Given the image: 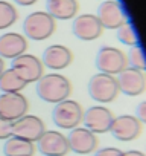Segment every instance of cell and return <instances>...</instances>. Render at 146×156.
<instances>
[{
    "label": "cell",
    "instance_id": "cell-13",
    "mask_svg": "<svg viewBox=\"0 0 146 156\" xmlns=\"http://www.w3.org/2000/svg\"><path fill=\"white\" fill-rule=\"evenodd\" d=\"M73 35L84 41H93L102 35V25L95 14H82L73 20Z\"/></svg>",
    "mask_w": 146,
    "mask_h": 156
},
{
    "label": "cell",
    "instance_id": "cell-3",
    "mask_svg": "<svg viewBox=\"0 0 146 156\" xmlns=\"http://www.w3.org/2000/svg\"><path fill=\"white\" fill-rule=\"evenodd\" d=\"M82 115H84V110L81 104L78 101L67 98L55 104L53 112H52V119L59 129L71 130L82 122Z\"/></svg>",
    "mask_w": 146,
    "mask_h": 156
},
{
    "label": "cell",
    "instance_id": "cell-27",
    "mask_svg": "<svg viewBox=\"0 0 146 156\" xmlns=\"http://www.w3.org/2000/svg\"><path fill=\"white\" fill-rule=\"evenodd\" d=\"M14 2L18 3V5H22V6H31V5L37 3L38 0H14Z\"/></svg>",
    "mask_w": 146,
    "mask_h": 156
},
{
    "label": "cell",
    "instance_id": "cell-11",
    "mask_svg": "<svg viewBox=\"0 0 146 156\" xmlns=\"http://www.w3.org/2000/svg\"><path fill=\"white\" fill-rule=\"evenodd\" d=\"M44 132L46 126L43 119L35 115H25L12 122V136H18L31 142H37Z\"/></svg>",
    "mask_w": 146,
    "mask_h": 156
},
{
    "label": "cell",
    "instance_id": "cell-7",
    "mask_svg": "<svg viewBox=\"0 0 146 156\" xmlns=\"http://www.w3.org/2000/svg\"><path fill=\"white\" fill-rule=\"evenodd\" d=\"M67 138L68 150L78 154H91L98 150L99 139L98 136L85 127H75L71 129Z\"/></svg>",
    "mask_w": 146,
    "mask_h": 156
},
{
    "label": "cell",
    "instance_id": "cell-17",
    "mask_svg": "<svg viewBox=\"0 0 146 156\" xmlns=\"http://www.w3.org/2000/svg\"><path fill=\"white\" fill-rule=\"evenodd\" d=\"M28 49V40L25 35L17 32H6L0 35V57L5 58H17L25 54Z\"/></svg>",
    "mask_w": 146,
    "mask_h": 156
},
{
    "label": "cell",
    "instance_id": "cell-15",
    "mask_svg": "<svg viewBox=\"0 0 146 156\" xmlns=\"http://www.w3.org/2000/svg\"><path fill=\"white\" fill-rule=\"evenodd\" d=\"M29 103L25 95L18 94H2L0 95V115L15 121L25 115H28Z\"/></svg>",
    "mask_w": 146,
    "mask_h": 156
},
{
    "label": "cell",
    "instance_id": "cell-20",
    "mask_svg": "<svg viewBox=\"0 0 146 156\" xmlns=\"http://www.w3.org/2000/svg\"><path fill=\"white\" fill-rule=\"evenodd\" d=\"M28 83L12 70V69H5L3 73L0 75V90L3 94H18L22 92Z\"/></svg>",
    "mask_w": 146,
    "mask_h": 156
},
{
    "label": "cell",
    "instance_id": "cell-10",
    "mask_svg": "<svg viewBox=\"0 0 146 156\" xmlns=\"http://www.w3.org/2000/svg\"><path fill=\"white\" fill-rule=\"evenodd\" d=\"M96 17L99 19L102 28L107 29H117L128 22V16L117 0H105L104 3H101Z\"/></svg>",
    "mask_w": 146,
    "mask_h": 156
},
{
    "label": "cell",
    "instance_id": "cell-22",
    "mask_svg": "<svg viewBox=\"0 0 146 156\" xmlns=\"http://www.w3.org/2000/svg\"><path fill=\"white\" fill-rule=\"evenodd\" d=\"M126 60H128V64L134 69H138V70H146V57H144V52L143 49L135 44V46H131L129 48V52L126 55Z\"/></svg>",
    "mask_w": 146,
    "mask_h": 156
},
{
    "label": "cell",
    "instance_id": "cell-1",
    "mask_svg": "<svg viewBox=\"0 0 146 156\" xmlns=\"http://www.w3.org/2000/svg\"><path fill=\"white\" fill-rule=\"evenodd\" d=\"M71 94V84L61 73H47L37 81V95L52 104H58L68 98Z\"/></svg>",
    "mask_w": 146,
    "mask_h": 156
},
{
    "label": "cell",
    "instance_id": "cell-12",
    "mask_svg": "<svg viewBox=\"0 0 146 156\" xmlns=\"http://www.w3.org/2000/svg\"><path fill=\"white\" fill-rule=\"evenodd\" d=\"M110 133L117 141L129 142V141H134L140 136L141 122L132 115H120V116L113 119Z\"/></svg>",
    "mask_w": 146,
    "mask_h": 156
},
{
    "label": "cell",
    "instance_id": "cell-19",
    "mask_svg": "<svg viewBox=\"0 0 146 156\" xmlns=\"http://www.w3.org/2000/svg\"><path fill=\"white\" fill-rule=\"evenodd\" d=\"M5 156H34L35 145L31 141H26L18 136H9L3 145Z\"/></svg>",
    "mask_w": 146,
    "mask_h": 156
},
{
    "label": "cell",
    "instance_id": "cell-21",
    "mask_svg": "<svg viewBox=\"0 0 146 156\" xmlns=\"http://www.w3.org/2000/svg\"><path fill=\"white\" fill-rule=\"evenodd\" d=\"M17 19H18V12L14 8V5L0 0V31L12 26L17 22Z\"/></svg>",
    "mask_w": 146,
    "mask_h": 156
},
{
    "label": "cell",
    "instance_id": "cell-8",
    "mask_svg": "<svg viewBox=\"0 0 146 156\" xmlns=\"http://www.w3.org/2000/svg\"><path fill=\"white\" fill-rule=\"evenodd\" d=\"M117 87L126 97H138L146 90V75L134 67H126L122 70L117 78Z\"/></svg>",
    "mask_w": 146,
    "mask_h": 156
},
{
    "label": "cell",
    "instance_id": "cell-2",
    "mask_svg": "<svg viewBox=\"0 0 146 156\" xmlns=\"http://www.w3.org/2000/svg\"><path fill=\"white\" fill-rule=\"evenodd\" d=\"M55 29H56L55 19L44 11H37V12L29 14L23 23L25 35L35 41H43L52 37Z\"/></svg>",
    "mask_w": 146,
    "mask_h": 156
},
{
    "label": "cell",
    "instance_id": "cell-18",
    "mask_svg": "<svg viewBox=\"0 0 146 156\" xmlns=\"http://www.w3.org/2000/svg\"><path fill=\"white\" fill-rule=\"evenodd\" d=\"M47 14L58 20H70L78 14L79 5L76 0H47Z\"/></svg>",
    "mask_w": 146,
    "mask_h": 156
},
{
    "label": "cell",
    "instance_id": "cell-26",
    "mask_svg": "<svg viewBox=\"0 0 146 156\" xmlns=\"http://www.w3.org/2000/svg\"><path fill=\"white\" fill-rule=\"evenodd\" d=\"M135 118L141 124H146V101H141L137 106V109H135Z\"/></svg>",
    "mask_w": 146,
    "mask_h": 156
},
{
    "label": "cell",
    "instance_id": "cell-24",
    "mask_svg": "<svg viewBox=\"0 0 146 156\" xmlns=\"http://www.w3.org/2000/svg\"><path fill=\"white\" fill-rule=\"evenodd\" d=\"M12 122L11 119L5 118L3 115H0V139H8L9 136H12Z\"/></svg>",
    "mask_w": 146,
    "mask_h": 156
},
{
    "label": "cell",
    "instance_id": "cell-28",
    "mask_svg": "<svg viewBox=\"0 0 146 156\" xmlns=\"http://www.w3.org/2000/svg\"><path fill=\"white\" fill-rule=\"evenodd\" d=\"M123 156H146V154L138 150H129V151H123Z\"/></svg>",
    "mask_w": 146,
    "mask_h": 156
},
{
    "label": "cell",
    "instance_id": "cell-25",
    "mask_svg": "<svg viewBox=\"0 0 146 156\" xmlns=\"http://www.w3.org/2000/svg\"><path fill=\"white\" fill-rule=\"evenodd\" d=\"M93 156H123V151L116 147H105V148L96 150Z\"/></svg>",
    "mask_w": 146,
    "mask_h": 156
},
{
    "label": "cell",
    "instance_id": "cell-5",
    "mask_svg": "<svg viewBox=\"0 0 146 156\" xmlns=\"http://www.w3.org/2000/svg\"><path fill=\"white\" fill-rule=\"evenodd\" d=\"M96 67L102 73H108L114 76L128 67V60H126V55L120 49L113 48V46H104L98 51Z\"/></svg>",
    "mask_w": 146,
    "mask_h": 156
},
{
    "label": "cell",
    "instance_id": "cell-14",
    "mask_svg": "<svg viewBox=\"0 0 146 156\" xmlns=\"http://www.w3.org/2000/svg\"><path fill=\"white\" fill-rule=\"evenodd\" d=\"M37 148L43 156H65L70 151L67 138L55 130H46L37 141Z\"/></svg>",
    "mask_w": 146,
    "mask_h": 156
},
{
    "label": "cell",
    "instance_id": "cell-23",
    "mask_svg": "<svg viewBox=\"0 0 146 156\" xmlns=\"http://www.w3.org/2000/svg\"><path fill=\"white\" fill-rule=\"evenodd\" d=\"M116 31H117V40L122 41L123 44H126V46H135V44H138V37H137L135 29L132 28V25L129 22H126L125 25H122Z\"/></svg>",
    "mask_w": 146,
    "mask_h": 156
},
{
    "label": "cell",
    "instance_id": "cell-9",
    "mask_svg": "<svg viewBox=\"0 0 146 156\" xmlns=\"http://www.w3.org/2000/svg\"><path fill=\"white\" fill-rule=\"evenodd\" d=\"M113 119H114L113 112L104 106L88 107L82 115V122L85 124V129H88L95 135L110 132Z\"/></svg>",
    "mask_w": 146,
    "mask_h": 156
},
{
    "label": "cell",
    "instance_id": "cell-6",
    "mask_svg": "<svg viewBox=\"0 0 146 156\" xmlns=\"http://www.w3.org/2000/svg\"><path fill=\"white\" fill-rule=\"evenodd\" d=\"M11 69L28 84L37 83L44 75V66H43L41 60L38 57H35L32 54H26V52L12 60Z\"/></svg>",
    "mask_w": 146,
    "mask_h": 156
},
{
    "label": "cell",
    "instance_id": "cell-29",
    "mask_svg": "<svg viewBox=\"0 0 146 156\" xmlns=\"http://www.w3.org/2000/svg\"><path fill=\"white\" fill-rule=\"evenodd\" d=\"M3 70H5V60L0 57V75L3 73Z\"/></svg>",
    "mask_w": 146,
    "mask_h": 156
},
{
    "label": "cell",
    "instance_id": "cell-4",
    "mask_svg": "<svg viewBox=\"0 0 146 156\" xmlns=\"http://www.w3.org/2000/svg\"><path fill=\"white\" fill-rule=\"evenodd\" d=\"M88 94H90L91 100H95L101 104L114 101L116 97L119 95L116 76L102 73V72L93 75L88 81Z\"/></svg>",
    "mask_w": 146,
    "mask_h": 156
},
{
    "label": "cell",
    "instance_id": "cell-16",
    "mask_svg": "<svg viewBox=\"0 0 146 156\" xmlns=\"http://www.w3.org/2000/svg\"><path fill=\"white\" fill-rule=\"evenodd\" d=\"M73 61V54L67 46L62 44H52L44 49L41 63L44 67H49L50 70H62L68 67Z\"/></svg>",
    "mask_w": 146,
    "mask_h": 156
}]
</instances>
